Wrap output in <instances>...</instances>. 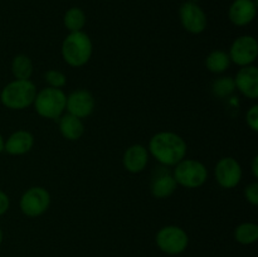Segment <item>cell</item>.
Masks as SVG:
<instances>
[{
	"mask_svg": "<svg viewBox=\"0 0 258 257\" xmlns=\"http://www.w3.org/2000/svg\"><path fill=\"white\" fill-rule=\"evenodd\" d=\"M96 101L92 93L85 88H80L67 96L66 111L78 118H87L95 111Z\"/></svg>",
	"mask_w": 258,
	"mask_h": 257,
	"instance_id": "obj_11",
	"label": "cell"
},
{
	"mask_svg": "<svg viewBox=\"0 0 258 257\" xmlns=\"http://www.w3.org/2000/svg\"><path fill=\"white\" fill-rule=\"evenodd\" d=\"M33 70V62L27 54H17L13 58L12 73L15 80H30Z\"/></svg>",
	"mask_w": 258,
	"mask_h": 257,
	"instance_id": "obj_20",
	"label": "cell"
},
{
	"mask_svg": "<svg viewBox=\"0 0 258 257\" xmlns=\"http://www.w3.org/2000/svg\"><path fill=\"white\" fill-rule=\"evenodd\" d=\"M211 91L214 97L217 98L229 97L236 91L233 77H231V76H222V77L216 78L213 83H212Z\"/></svg>",
	"mask_w": 258,
	"mask_h": 257,
	"instance_id": "obj_22",
	"label": "cell"
},
{
	"mask_svg": "<svg viewBox=\"0 0 258 257\" xmlns=\"http://www.w3.org/2000/svg\"><path fill=\"white\" fill-rule=\"evenodd\" d=\"M244 198L252 206H257L258 204V183L253 181V183L248 184L244 188Z\"/></svg>",
	"mask_w": 258,
	"mask_h": 257,
	"instance_id": "obj_24",
	"label": "cell"
},
{
	"mask_svg": "<svg viewBox=\"0 0 258 257\" xmlns=\"http://www.w3.org/2000/svg\"><path fill=\"white\" fill-rule=\"evenodd\" d=\"M86 23H87L86 13L78 7L70 8L63 15V24H64L66 29L70 30V33L83 30Z\"/></svg>",
	"mask_w": 258,
	"mask_h": 257,
	"instance_id": "obj_19",
	"label": "cell"
},
{
	"mask_svg": "<svg viewBox=\"0 0 258 257\" xmlns=\"http://www.w3.org/2000/svg\"><path fill=\"white\" fill-rule=\"evenodd\" d=\"M246 122L252 131H258V105L251 106L246 113Z\"/></svg>",
	"mask_w": 258,
	"mask_h": 257,
	"instance_id": "obj_25",
	"label": "cell"
},
{
	"mask_svg": "<svg viewBox=\"0 0 258 257\" xmlns=\"http://www.w3.org/2000/svg\"><path fill=\"white\" fill-rule=\"evenodd\" d=\"M178 184L174 179L173 173H169L166 169L160 168V170L155 171L151 180L150 190L155 198L166 199L175 193Z\"/></svg>",
	"mask_w": 258,
	"mask_h": 257,
	"instance_id": "obj_16",
	"label": "cell"
},
{
	"mask_svg": "<svg viewBox=\"0 0 258 257\" xmlns=\"http://www.w3.org/2000/svg\"><path fill=\"white\" fill-rule=\"evenodd\" d=\"M243 170L241 164L233 156L219 159L214 166V178L218 185L223 189H233L241 183Z\"/></svg>",
	"mask_w": 258,
	"mask_h": 257,
	"instance_id": "obj_8",
	"label": "cell"
},
{
	"mask_svg": "<svg viewBox=\"0 0 258 257\" xmlns=\"http://www.w3.org/2000/svg\"><path fill=\"white\" fill-rule=\"evenodd\" d=\"M3 239H4V233H3L2 228H0V244L3 243Z\"/></svg>",
	"mask_w": 258,
	"mask_h": 257,
	"instance_id": "obj_29",
	"label": "cell"
},
{
	"mask_svg": "<svg viewBox=\"0 0 258 257\" xmlns=\"http://www.w3.org/2000/svg\"><path fill=\"white\" fill-rule=\"evenodd\" d=\"M58 127L59 133L66 140L68 141H77L85 134V123L82 118H78L71 113H63L58 118Z\"/></svg>",
	"mask_w": 258,
	"mask_h": 257,
	"instance_id": "obj_17",
	"label": "cell"
},
{
	"mask_svg": "<svg viewBox=\"0 0 258 257\" xmlns=\"http://www.w3.org/2000/svg\"><path fill=\"white\" fill-rule=\"evenodd\" d=\"M231 62L239 67L251 66L256 62L258 55V44L252 35H241L236 38L229 48L228 53Z\"/></svg>",
	"mask_w": 258,
	"mask_h": 257,
	"instance_id": "obj_9",
	"label": "cell"
},
{
	"mask_svg": "<svg viewBox=\"0 0 258 257\" xmlns=\"http://www.w3.org/2000/svg\"><path fill=\"white\" fill-rule=\"evenodd\" d=\"M150 154L146 146L141 144H134L128 146L122 156V165L126 171L131 174H139L146 169Z\"/></svg>",
	"mask_w": 258,
	"mask_h": 257,
	"instance_id": "obj_13",
	"label": "cell"
},
{
	"mask_svg": "<svg viewBox=\"0 0 258 257\" xmlns=\"http://www.w3.org/2000/svg\"><path fill=\"white\" fill-rule=\"evenodd\" d=\"M234 239L238 243L248 246L258 239V226L253 222H243L234 229Z\"/></svg>",
	"mask_w": 258,
	"mask_h": 257,
	"instance_id": "obj_21",
	"label": "cell"
},
{
	"mask_svg": "<svg viewBox=\"0 0 258 257\" xmlns=\"http://www.w3.org/2000/svg\"><path fill=\"white\" fill-rule=\"evenodd\" d=\"M37 92V87L30 80H14L3 87L0 102L9 110L22 111L33 105Z\"/></svg>",
	"mask_w": 258,
	"mask_h": 257,
	"instance_id": "obj_3",
	"label": "cell"
},
{
	"mask_svg": "<svg viewBox=\"0 0 258 257\" xmlns=\"http://www.w3.org/2000/svg\"><path fill=\"white\" fill-rule=\"evenodd\" d=\"M34 146V136L27 130H17L4 139V151L9 155L19 156L29 153Z\"/></svg>",
	"mask_w": 258,
	"mask_h": 257,
	"instance_id": "obj_15",
	"label": "cell"
},
{
	"mask_svg": "<svg viewBox=\"0 0 258 257\" xmlns=\"http://www.w3.org/2000/svg\"><path fill=\"white\" fill-rule=\"evenodd\" d=\"M50 194L43 186H32L22 194L19 199V208L23 214L30 218L40 217L49 209Z\"/></svg>",
	"mask_w": 258,
	"mask_h": 257,
	"instance_id": "obj_7",
	"label": "cell"
},
{
	"mask_svg": "<svg viewBox=\"0 0 258 257\" xmlns=\"http://www.w3.org/2000/svg\"><path fill=\"white\" fill-rule=\"evenodd\" d=\"M189 2H193V3H198V0H189Z\"/></svg>",
	"mask_w": 258,
	"mask_h": 257,
	"instance_id": "obj_30",
	"label": "cell"
},
{
	"mask_svg": "<svg viewBox=\"0 0 258 257\" xmlns=\"http://www.w3.org/2000/svg\"><path fill=\"white\" fill-rule=\"evenodd\" d=\"M44 81L47 82L48 87L62 90L67 85V76L58 70H49L44 73Z\"/></svg>",
	"mask_w": 258,
	"mask_h": 257,
	"instance_id": "obj_23",
	"label": "cell"
},
{
	"mask_svg": "<svg viewBox=\"0 0 258 257\" xmlns=\"http://www.w3.org/2000/svg\"><path fill=\"white\" fill-rule=\"evenodd\" d=\"M3 151H4V138L0 134V153H3Z\"/></svg>",
	"mask_w": 258,
	"mask_h": 257,
	"instance_id": "obj_28",
	"label": "cell"
},
{
	"mask_svg": "<svg viewBox=\"0 0 258 257\" xmlns=\"http://www.w3.org/2000/svg\"><path fill=\"white\" fill-rule=\"evenodd\" d=\"M10 208V198L4 190L0 189V217L4 216Z\"/></svg>",
	"mask_w": 258,
	"mask_h": 257,
	"instance_id": "obj_26",
	"label": "cell"
},
{
	"mask_svg": "<svg viewBox=\"0 0 258 257\" xmlns=\"http://www.w3.org/2000/svg\"><path fill=\"white\" fill-rule=\"evenodd\" d=\"M62 58L73 68L83 67L90 62L93 53V44L90 35L81 32H72L64 38L60 48Z\"/></svg>",
	"mask_w": 258,
	"mask_h": 257,
	"instance_id": "obj_2",
	"label": "cell"
},
{
	"mask_svg": "<svg viewBox=\"0 0 258 257\" xmlns=\"http://www.w3.org/2000/svg\"><path fill=\"white\" fill-rule=\"evenodd\" d=\"M231 58L228 53L222 49L212 50L206 58V67L209 72L221 75L231 67Z\"/></svg>",
	"mask_w": 258,
	"mask_h": 257,
	"instance_id": "obj_18",
	"label": "cell"
},
{
	"mask_svg": "<svg viewBox=\"0 0 258 257\" xmlns=\"http://www.w3.org/2000/svg\"><path fill=\"white\" fill-rule=\"evenodd\" d=\"M234 80L236 90H238L244 97L249 100H257L258 97V68L256 66L241 67Z\"/></svg>",
	"mask_w": 258,
	"mask_h": 257,
	"instance_id": "obj_12",
	"label": "cell"
},
{
	"mask_svg": "<svg viewBox=\"0 0 258 257\" xmlns=\"http://www.w3.org/2000/svg\"><path fill=\"white\" fill-rule=\"evenodd\" d=\"M155 243L164 253L176 256L188 248L189 236L181 227L169 224L159 229L155 236Z\"/></svg>",
	"mask_w": 258,
	"mask_h": 257,
	"instance_id": "obj_6",
	"label": "cell"
},
{
	"mask_svg": "<svg viewBox=\"0 0 258 257\" xmlns=\"http://www.w3.org/2000/svg\"><path fill=\"white\" fill-rule=\"evenodd\" d=\"M67 95L60 88L44 87L38 91L33 102L34 110L40 117L58 120L66 111Z\"/></svg>",
	"mask_w": 258,
	"mask_h": 257,
	"instance_id": "obj_4",
	"label": "cell"
},
{
	"mask_svg": "<svg viewBox=\"0 0 258 257\" xmlns=\"http://www.w3.org/2000/svg\"><path fill=\"white\" fill-rule=\"evenodd\" d=\"M149 154L164 166H175L185 159V140L173 131H160L151 136L148 146Z\"/></svg>",
	"mask_w": 258,
	"mask_h": 257,
	"instance_id": "obj_1",
	"label": "cell"
},
{
	"mask_svg": "<svg viewBox=\"0 0 258 257\" xmlns=\"http://www.w3.org/2000/svg\"><path fill=\"white\" fill-rule=\"evenodd\" d=\"M173 176L178 185L186 189H197L206 184L208 169L202 161L185 158L174 166Z\"/></svg>",
	"mask_w": 258,
	"mask_h": 257,
	"instance_id": "obj_5",
	"label": "cell"
},
{
	"mask_svg": "<svg viewBox=\"0 0 258 257\" xmlns=\"http://www.w3.org/2000/svg\"><path fill=\"white\" fill-rule=\"evenodd\" d=\"M251 170H252V174H253L254 178H258V156L256 155L253 158V160H252V165H251Z\"/></svg>",
	"mask_w": 258,
	"mask_h": 257,
	"instance_id": "obj_27",
	"label": "cell"
},
{
	"mask_svg": "<svg viewBox=\"0 0 258 257\" xmlns=\"http://www.w3.org/2000/svg\"><path fill=\"white\" fill-rule=\"evenodd\" d=\"M179 18L184 29L190 34H201L207 29L208 18L198 3L185 2L179 8Z\"/></svg>",
	"mask_w": 258,
	"mask_h": 257,
	"instance_id": "obj_10",
	"label": "cell"
},
{
	"mask_svg": "<svg viewBox=\"0 0 258 257\" xmlns=\"http://www.w3.org/2000/svg\"><path fill=\"white\" fill-rule=\"evenodd\" d=\"M257 14L256 0H233L228 9V18L237 27L251 24Z\"/></svg>",
	"mask_w": 258,
	"mask_h": 257,
	"instance_id": "obj_14",
	"label": "cell"
}]
</instances>
